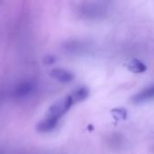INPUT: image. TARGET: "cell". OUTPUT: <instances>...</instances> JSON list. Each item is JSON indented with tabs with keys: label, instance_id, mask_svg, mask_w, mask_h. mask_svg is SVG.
Here are the masks:
<instances>
[{
	"label": "cell",
	"instance_id": "6da1fadb",
	"mask_svg": "<svg viewBox=\"0 0 154 154\" xmlns=\"http://www.w3.org/2000/svg\"><path fill=\"white\" fill-rule=\"evenodd\" d=\"M74 101L70 95L65 97L64 98L54 103L48 111V116L60 119L74 105Z\"/></svg>",
	"mask_w": 154,
	"mask_h": 154
},
{
	"label": "cell",
	"instance_id": "7a4b0ae2",
	"mask_svg": "<svg viewBox=\"0 0 154 154\" xmlns=\"http://www.w3.org/2000/svg\"><path fill=\"white\" fill-rule=\"evenodd\" d=\"M106 7L100 3H88L81 8L82 15L88 18H97L105 14Z\"/></svg>",
	"mask_w": 154,
	"mask_h": 154
},
{
	"label": "cell",
	"instance_id": "3957f363",
	"mask_svg": "<svg viewBox=\"0 0 154 154\" xmlns=\"http://www.w3.org/2000/svg\"><path fill=\"white\" fill-rule=\"evenodd\" d=\"M154 99V85L149 86L143 88L142 91L138 92L136 95L134 96L132 98L133 103L134 104H143L149 102Z\"/></svg>",
	"mask_w": 154,
	"mask_h": 154
},
{
	"label": "cell",
	"instance_id": "277c9868",
	"mask_svg": "<svg viewBox=\"0 0 154 154\" xmlns=\"http://www.w3.org/2000/svg\"><path fill=\"white\" fill-rule=\"evenodd\" d=\"M59 120L60 119H58L56 117L47 116L43 120H42L37 125L36 130L39 133H50L57 127V125L59 124Z\"/></svg>",
	"mask_w": 154,
	"mask_h": 154
},
{
	"label": "cell",
	"instance_id": "5b68a950",
	"mask_svg": "<svg viewBox=\"0 0 154 154\" xmlns=\"http://www.w3.org/2000/svg\"><path fill=\"white\" fill-rule=\"evenodd\" d=\"M51 76L61 83H69L74 79V75L72 72L65 69H60V68L53 69L51 71Z\"/></svg>",
	"mask_w": 154,
	"mask_h": 154
},
{
	"label": "cell",
	"instance_id": "8992f818",
	"mask_svg": "<svg viewBox=\"0 0 154 154\" xmlns=\"http://www.w3.org/2000/svg\"><path fill=\"white\" fill-rule=\"evenodd\" d=\"M33 90V85L32 82L30 81H24L20 83L15 90H14V97H24L26 96H28L30 93H32Z\"/></svg>",
	"mask_w": 154,
	"mask_h": 154
},
{
	"label": "cell",
	"instance_id": "52a82bcc",
	"mask_svg": "<svg viewBox=\"0 0 154 154\" xmlns=\"http://www.w3.org/2000/svg\"><path fill=\"white\" fill-rule=\"evenodd\" d=\"M89 95V91L87 88L85 87H81V88H77L75 91H73L70 96L74 101V103H79V102H81L83 100H85Z\"/></svg>",
	"mask_w": 154,
	"mask_h": 154
},
{
	"label": "cell",
	"instance_id": "ba28073f",
	"mask_svg": "<svg viewBox=\"0 0 154 154\" xmlns=\"http://www.w3.org/2000/svg\"><path fill=\"white\" fill-rule=\"evenodd\" d=\"M127 68L129 69L130 71L134 72V73H143L147 69V67L145 66V64L138 60H134L130 61L127 64Z\"/></svg>",
	"mask_w": 154,
	"mask_h": 154
},
{
	"label": "cell",
	"instance_id": "9c48e42d",
	"mask_svg": "<svg viewBox=\"0 0 154 154\" xmlns=\"http://www.w3.org/2000/svg\"><path fill=\"white\" fill-rule=\"evenodd\" d=\"M114 116L118 120H123L126 117V111L123 108H116L113 111Z\"/></svg>",
	"mask_w": 154,
	"mask_h": 154
}]
</instances>
